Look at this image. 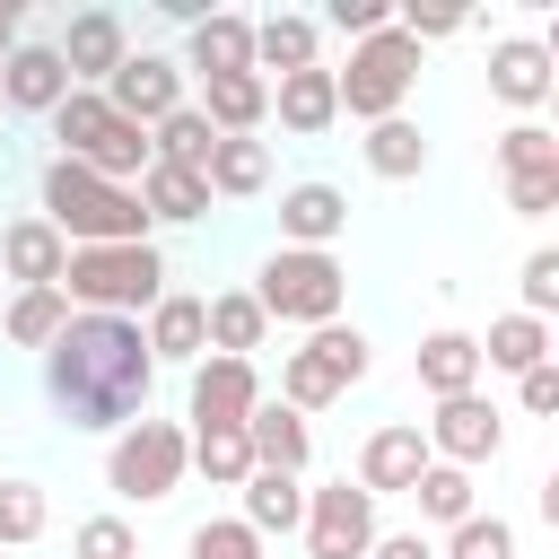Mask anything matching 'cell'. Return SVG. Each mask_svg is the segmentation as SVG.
I'll list each match as a JSON object with an SVG mask.
<instances>
[{"label":"cell","instance_id":"cell-1","mask_svg":"<svg viewBox=\"0 0 559 559\" xmlns=\"http://www.w3.org/2000/svg\"><path fill=\"white\" fill-rule=\"evenodd\" d=\"M148 384H157V358L131 314H70L44 349V402L70 428H131L148 411Z\"/></svg>","mask_w":559,"mask_h":559},{"label":"cell","instance_id":"cell-2","mask_svg":"<svg viewBox=\"0 0 559 559\" xmlns=\"http://www.w3.org/2000/svg\"><path fill=\"white\" fill-rule=\"evenodd\" d=\"M35 218H44L61 245H148V210H140V192L87 175L79 157H52V166H44V183H35Z\"/></svg>","mask_w":559,"mask_h":559},{"label":"cell","instance_id":"cell-3","mask_svg":"<svg viewBox=\"0 0 559 559\" xmlns=\"http://www.w3.org/2000/svg\"><path fill=\"white\" fill-rule=\"evenodd\" d=\"M52 288L70 297V314H131L140 323L166 297V253H157V236L148 245H70Z\"/></svg>","mask_w":559,"mask_h":559},{"label":"cell","instance_id":"cell-4","mask_svg":"<svg viewBox=\"0 0 559 559\" xmlns=\"http://www.w3.org/2000/svg\"><path fill=\"white\" fill-rule=\"evenodd\" d=\"M44 122H52L61 157H79L87 175H105V183H140V175H148V131H140V122H122L96 87H70Z\"/></svg>","mask_w":559,"mask_h":559},{"label":"cell","instance_id":"cell-5","mask_svg":"<svg viewBox=\"0 0 559 559\" xmlns=\"http://www.w3.org/2000/svg\"><path fill=\"white\" fill-rule=\"evenodd\" d=\"M253 306H262L271 323L323 332V323H341V306H349V271H341V253H297V245H280V253L253 271Z\"/></svg>","mask_w":559,"mask_h":559},{"label":"cell","instance_id":"cell-6","mask_svg":"<svg viewBox=\"0 0 559 559\" xmlns=\"http://www.w3.org/2000/svg\"><path fill=\"white\" fill-rule=\"evenodd\" d=\"M183 472H192V437H183V419H148V411H140V419L114 428V445H105V489L131 498V507L175 498Z\"/></svg>","mask_w":559,"mask_h":559},{"label":"cell","instance_id":"cell-7","mask_svg":"<svg viewBox=\"0 0 559 559\" xmlns=\"http://www.w3.org/2000/svg\"><path fill=\"white\" fill-rule=\"evenodd\" d=\"M411 87H419V44H411L402 26L349 44V70H332L341 114H358V122H393V114L411 105Z\"/></svg>","mask_w":559,"mask_h":559},{"label":"cell","instance_id":"cell-8","mask_svg":"<svg viewBox=\"0 0 559 559\" xmlns=\"http://www.w3.org/2000/svg\"><path fill=\"white\" fill-rule=\"evenodd\" d=\"M306 559H367V542L384 533L376 524V498L341 472V480H323V489H306Z\"/></svg>","mask_w":559,"mask_h":559},{"label":"cell","instance_id":"cell-9","mask_svg":"<svg viewBox=\"0 0 559 559\" xmlns=\"http://www.w3.org/2000/svg\"><path fill=\"white\" fill-rule=\"evenodd\" d=\"M419 437H428L437 463L480 472V463H498V445H507V411H498L489 393H454V402H437V419H428Z\"/></svg>","mask_w":559,"mask_h":559},{"label":"cell","instance_id":"cell-10","mask_svg":"<svg viewBox=\"0 0 559 559\" xmlns=\"http://www.w3.org/2000/svg\"><path fill=\"white\" fill-rule=\"evenodd\" d=\"M96 96H105V105H114L122 122L157 131V122H166V114L183 105V61H175V52H148V44H140V52H122V70H114V79H105Z\"/></svg>","mask_w":559,"mask_h":559},{"label":"cell","instance_id":"cell-11","mask_svg":"<svg viewBox=\"0 0 559 559\" xmlns=\"http://www.w3.org/2000/svg\"><path fill=\"white\" fill-rule=\"evenodd\" d=\"M253 402H262V367H253V358H192V384H183L192 437H201V428H245Z\"/></svg>","mask_w":559,"mask_h":559},{"label":"cell","instance_id":"cell-12","mask_svg":"<svg viewBox=\"0 0 559 559\" xmlns=\"http://www.w3.org/2000/svg\"><path fill=\"white\" fill-rule=\"evenodd\" d=\"M52 52H61L70 87H105V79L122 70V52H131V26H122V9H79V17L52 35Z\"/></svg>","mask_w":559,"mask_h":559},{"label":"cell","instance_id":"cell-13","mask_svg":"<svg viewBox=\"0 0 559 559\" xmlns=\"http://www.w3.org/2000/svg\"><path fill=\"white\" fill-rule=\"evenodd\" d=\"M428 463H437V454H428L419 419H384V428L358 445V489H367V498H411V480H419Z\"/></svg>","mask_w":559,"mask_h":559},{"label":"cell","instance_id":"cell-14","mask_svg":"<svg viewBox=\"0 0 559 559\" xmlns=\"http://www.w3.org/2000/svg\"><path fill=\"white\" fill-rule=\"evenodd\" d=\"M550 87H559V70H550V44H533V35H507V44H489V96L507 105V114H542L550 105Z\"/></svg>","mask_w":559,"mask_h":559},{"label":"cell","instance_id":"cell-15","mask_svg":"<svg viewBox=\"0 0 559 559\" xmlns=\"http://www.w3.org/2000/svg\"><path fill=\"white\" fill-rule=\"evenodd\" d=\"M183 79H236V70H253V17H236V9H210L201 26H183Z\"/></svg>","mask_w":559,"mask_h":559},{"label":"cell","instance_id":"cell-16","mask_svg":"<svg viewBox=\"0 0 559 559\" xmlns=\"http://www.w3.org/2000/svg\"><path fill=\"white\" fill-rule=\"evenodd\" d=\"M341 227H349V192H341V183H288V192H280V245L332 253Z\"/></svg>","mask_w":559,"mask_h":559},{"label":"cell","instance_id":"cell-17","mask_svg":"<svg viewBox=\"0 0 559 559\" xmlns=\"http://www.w3.org/2000/svg\"><path fill=\"white\" fill-rule=\"evenodd\" d=\"M314 61H323V26H314V17H297V9L253 17V79H262V87L288 79V70H314Z\"/></svg>","mask_w":559,"mask_h":559},{"label":"cell","instance_id":"cell-18","mask_svg":"<svg viewBox=\"0 0 559 559\" xmlns=\"http://www.w3.org/2000/svg\"><path fill=\"white\" fill-rule=\"evenodd\" d=\"M140 341H148V358H157V367H192V358H210V323H201V297L166 288V297L140 314Z\"/></svg>","mask_w":559,"mask_h":559},{"label":"cell","instance_id":"cell-19","mask_svg":"<svg viewBox=\"0 0 559 559\" xmlns=\"http://www.w3.org/2000/svg\"><path fill=\"white\" fill-rule=\"evenodd\" d=\"M245 454H253V472H297L306 480V454H314V428L288 411V402H253V419H245Z\"/></svg>","mask_w":559,"mask_h":559},{"label":"cell","instance_id":"cell-20","mask_svg":"<svg viewBox=\"0 0 559 559\" xmlns=\"http://www.w3.org/2000/svg\"><path fill=\"white\" fill-rule=\"evenodd\" d=\"M61 96H70V70H61V52L17 35V52L0 61V105H9V114H52Z\"/></svg>","mask_w":559,"mask_h":559},{"label":"cell","instance_id":"cell-21","mask_svg":"<svg viewBox=\"0 0 559 559\" xmlns=\"http://www.w3.org/2000/svg\"><path fill=\"white\" fill-rule=\"evenodd\" d=\"M61 262H70V245H61L35 210L0 227V280H9V288H52V280H61Z\"/></svg>","mask_w":559,"mask_h":559},{"label":"cell","instance_id":"cell-22","mask_svg":"<svg viewBox=\"0 0 559 559\" xmlns=\"http://www.w3.org/2000/svg\"><path fill=\"white\" fill-rule=\"evenodd\" d=\"M271 114H280V131H297V140H314V131H332V122H341V96H332V70L314 61V70H288V79H271Z\"/></svg>","mask_w":559,"mask_h":559},{"label":"cell","instance_id":"cell-23","mask_svg":"<svg viewBox=\"0 0 559 559\" xmlns=\"http://www.w3.org/2000/svg\"><path fill=\"white\" fill-rule=\"evenodd\" d=\"M411 367H419V393H428V402L480 393V341H472V332H428Z\"/></svg>","mask_w":559,"mask_h":559},{"label":"cell","instance_id":"cell-24","mask_svg":"<svg viewBox=\"0 0 559 559\" xmlns=\"http://www.w3.org/2000/svg\"><path fill=\"white\" fill-rule=\"evenodd\" d=\"M61 323H70V297H61V288H9V297H0V341H9V349H35V358H44Z\"/></svg>","mask_w":559,"mask_h":559},{"label":"cell","instance_id":"cell-25","mask_svg":"<svg viewBox=\"0 0 559 559\" xmlns=\"http://www.w3.org/2000/svg\"><path fill=\"white\" fill-rule=\"evenodd\" d=\"M201 323H210V358H253L262 332H271V314L253 306V288H218V297H201Z\"/></svg>","mask_w":559,"mask_h":559},{"label":"cell","instance_id":"cell-26","mask_svg":"<svg viewBox=\"0 0 559 559\" xmlns=\"http://www.w3.org/2000/svg\"><path fill=\"white\" fill-rule=\"evenodd\" d=\"M358 157H367V175H384V183H411V175H428V131H419L411 114H393V122H367Z\"/></svg>","mask_w":559,"mask_h":559},{"label":"cell","instance_id":"cell-27","mask_svg":"<svg viewBox=\"0 0 559 559\" xmlns=\"http://www.w3.org/2000/svg\"><path fill=\"white\" fill-rule=\"evenodd\" d=\"M131 192H140L148 227H192V218H210V183H201V175H183V166H148Z\"/></svg>","mask_w":559,"mask_h":559},{"label":"cell","instance_id":"cell-28","mask_svg":"<svg viewBox=\"0 0 559 559\" xmlns=\"http://www.w3.org/2000/svg\"><path fill=\"white\" fill-rule=\"evenodd\" d=\"M236 524H245V533H262V542H271V533H297V524H306V480H297V472H253V480H245V515H236Z\"/></svg>","mask_w":559,"mask_h":559},{"label":"cell","instance_id":"cell-29","mask_svg":"<svg viewBox=\"0 0 559 559\" xmlns=\"http://www.w3.org/2000/svg\"><path fill=\"white\" fill-rule=\"evenodd\" d=\"M550 358V323H533V314H498L489 323V341H480V376L498 367V376H524V367H542Z\"/></svg>","mask_w":559,"mask_h":559},{"label":"cell","instance_id":"cell-30","mask_svg":"<svg viewBox=\"0 0 559 559\" xmlns=\"http://www.w3.org/2000/svg\"><path fill=\"white\" fill-rule=\"evenodd\" d=\"M201 183H210V192H227V201H245V192H262V183H271V148H262V140H218V148H210V166H201Z\"/></svg>","mask_w":559,"mask_h":559},{"label":"cell","instance_id":"cell-31","mask_svg":"<svg viewBox=\"0 0 559 559\" xmlns=\"http://www.w3.org/2000/svg\"><path fill=\"white\" fill-rule=\"evenodd\" d=\"M411 498H419V515L428 524H463V515H480V489H472V472H454V463H428L419 480H411Z\"/></svg>","mask_w":559,"mask_h":559},{"label":"cell","instance_id":"cell-32","mask_svg":"<svg viewBox=\"0 0 559 559\" xmlns=\"http://www.w3.org/2000/svg\"><path fill=\"white\" fill-rule=\"evenodd\" d=\"M183 437H192V428H183ZM192 472H201L210 489H245V480H253L245 428H201V437H192Z\"/></svg>","mask_w":559,"mask_h":559},{"label":"cell","instance_id":"cell-33","mask_svg":"<svg viewBox=\"0 0 559 559\" xmlns=\"http://www.w3.org/2000/svg\"><path fill=\"white\" fill-rule=\"evenodd\" d=\"M280 402H288L297 419H306V411H332V402H341V376H332L314 349H288V358H280Z\"/></svg>","mask_w":559,"mask_h":559},{"label":"cell","instance_id":"cell-34","mask_svg":"<svg viewBox=\"0 0 559 559\" xmlns=\"http://www.w3.org/2000/svg\"><path fill=\"white\" fill-rule=\"evenodd\" d=\"M559 166V131L550 122H507L498 131V175H550Z\"/></svg>","mask_w":559,"mask_h":559},{"label":"cell","instance_id":"cell-35","mask_svg":"<svg viewBox=\"0 0 559 559\" xmlns=\"http://www.w3.org/2000/svg\"><path fill=\"white\" fill-rule=\"evenodd\" d=\"M44 524H52V507H44V480H0V550H26Z\"/></svg>","mask_w":559,"mask_h":559},{"label":"cell","instance_id":"cell-36","mask_svg":"<svg viewBox=\"0 0 559 559\" xmlns=\"http://www.w3.org/2000/svg\"><path fill=\"white\" fill-rule=\"evenodd\" d=\"M437 559H515V524L507 515H463Z\"/></svg>","mask_w":559,"mask_h":559},{"label":"cell","instance_id":"cell-37","mask_svg":"<svg viewBox=\"0 0 559 559\" xmlns=\"http://www.w3.org/2000/svg\"><path fill=\"white\" fill-rule=\"evenodd\" d=\"M183 550H192V559H262L271 542H262V533H245L236 515H210V524H192V542H183Z\"/></svg>","mask_w":559,"mask_h":559},{"label":"cell","instance_id":"cell-38","mask_svg":"<svg viewBox=\"0 0 559 559\" xmlns=\"http://www.w3.org/2000/svg\"><path fill=\"white\" fill-rule=\"evenodd\" d=\"M515 280H524V306H515V314H533V323H550V314H559V253H550V245H533Z\"/></svg>","mask_w":559,"mask_h":559},{"label":"cell","instance_id":"cell-39","mask_svg":"<svg viewBox=\"0 0 559 559\" xmlns=\"http://www.w3.org/2000/svg\"><path fill=\"white\" fill-rule=\"evenodd\" d=\"M70 559H140V542L122 515H87V524H70Z\"/></svg>","mask_w":559,"mask_h":559},{"label":"cell","instance_id":"cell-40","mask_svg":"<svg viewBox=\"0 0 559 559\" xmlns=\"http://www.w3.org/2000/svg\"><path fill=\"white\" fill-rule=\"evenodd\" d=\"M314 26H332V35L367 44V35H384V26H393V9H384V0H332V9L314 17Z\"/></svg>","mask_w":559,"mask_h":559},{"label":"cell","instance_id":"cell-41","mask_svg":"<svg viewBox=\"0 0 559 559\" xmlns=\"http://www.w3.org/2000/svg\"><path fill=\"white\" fill-rule=\"evenodd\" d=\"M507 210L515 218H550L559 210V166L550 175H507Z\"/></svg>","mask_w":559,"mask_h":559},{"label":"cell","instance_id":"cell-42","mask_svg":"<svg viewBox=\"0 0 559 559\" xmlns=\"http://www.w3.org/2000/svg\"><path fill=\"white\" fill-rule=\"evenodd\" d=\"M393 26H402L411 44H445V35H463V9H419V0H411V9H393Z\"/></svg>","mask_w":559,"mask_h":559},{"label":"cell","instance_id":"cell-43","mask_svg":"<svg viewBox=\"0 0 559 559\" xmlns=\"http://www.w3.org/2000/svg\"><path fill=\"white\" fill-rule=\"evenodd\" d=\"M515 402H524V419H550V411H559V358L524 367V376H515Z\"/></svg>","mask_w":559,"mask_h":559},{"label":"cell","instance_id":"cell-44","mask_svg":"<svg viewBox=\"0 0 559 559\" xmlns=\"http://www.w3.org/2000/svg\"><path fill=\"white\" fill-rule=\"evenodd\" d=\"M367 559H437V542H428V533H376Z\"/></svg>","mask_w":559,"mask_h":559},{"label":"cell","instance_id":"cell-45","mask_svg":"<svg viewBox=\"0 0 559 559\" xmlns=\"http://www.w3.org/2000/svg\"><path fill=\"white\" fill-rule=\"evenodd\" d=\"M17 52V0H0V61Z\"/></svg>","mask_w":559,"mask_h":559},{"label":"cell","instance_id":"cell-46","mask_svg":"<svg viewBox=\"0 0 559 559\" xmlns=\"http://www.w3.org/2000/svg\"><path fill=\"white\" fill-rule=\"evenodd\" d=\"M0 297H9V280H0Z\"/></svg>","mask_w":559,"mask_h":559}]
</instances>
